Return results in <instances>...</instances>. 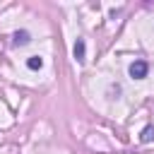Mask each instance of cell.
I'll return each mask as SVG.
<instances>
[{
	"instance_id": "obj_2",
	"label": "cell",
	"mask_w": 154,
	"mask_h": 154,
	"mask_svg": "<svg viewBox=\"0 0 154 154\" xmlns=\"http://www.w3.org/2000/svg\"><path fill=\"white\" fill-rule=\"evenodd\" d=\"M72 53H75V60H77V63H84V38H77V41H75Z\"/></svg>"
},
{
	"instance_id": "obj_4",
	"label": "cell",
	"mask_w": 154,
	"mask_h": 154,
	"mask_svg": "<svg viewBox=\"0 0 154 154\" xmlns=\"http://www.w3.org/2000/svg\"><path fill=\"white\" fill-rule=\"evenodd\" d=\"M152 140H154V125H147V128L142 130V135H140V142L147 144V142H152Z\"/></svg>"
},
{
	"instance_id": "obj_5",
	"label": "cell",
	"mask_w": 154,
	"mask_h": 154,
	"mask_svg": "<svg viewBox=\"0 0 154 154\" xmlns=\"http://www.w3.org/2000/svg\"><path fill=\"white\" fill-rule=\"evenodd\" d=\"M26 67H29V70H41V67H43V60H41L38 55H31V58L26 60Z\"/></svg>"
},
{
	"instance_id": "obj_1",
	"label": "cell",
	"mask_w": 154,
	"mask_h": 154,
	"mask_svg": "<svg viewBox=\"0 0 154 154\" xmlns=\"http://www.w3.org/2000/svg\"><path fill=\"white\" fill-rule=\"evenodd\" d=\"M130 77L132 79H144L147 77V72H149V65H147V60H135L132 65H130Z\"/></svg>"
},
{
	"instance_id": "obj_3",
	"label": "cell",
	"mask_w": 154,
	"mask_h": 154,
	"mask_svg": "<svg viewBox=\"0 0 154 154\" xmlns=\"http://www.w3.org/2000/svg\"><path fill=\"white\" fill-rule=\"evenodd\" d=\"M29 41H31V34L29 31H24V29L22 31H14V46H26Z\"/></svg>"
}]
</instances>
